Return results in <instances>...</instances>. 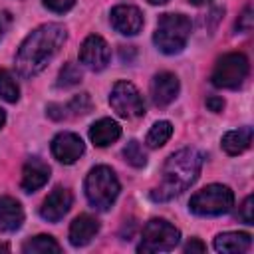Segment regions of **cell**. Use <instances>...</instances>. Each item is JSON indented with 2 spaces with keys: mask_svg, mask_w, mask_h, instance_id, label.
<instances>
[{
  "mask_svg": "<svg viewBox=\"0 0 254 254\" xmlns=\"http://www.w3.org/2000/svg\"><path fill=\"white\" fill-rule=\"evenodd\" d=\"M4 123H6V113H4V109L0 107V129L4 127Z\"/></svg>",
  "mask_w": 254,
  "mask_h": 254,
  "instance_id": "31",
  "label": "cell"
},
{
  "mask_svg": "<svg viewBox=\"0 0 254 254\" xmlns=\"http://www.w3.org/2000/svg\"><path fill=\"white\" fill-rule=\"evenodd\" d=\"M22 252L26 254H50V252H62V246L56 242V238H52L50 234H38L30 240L24 242Z\"/></svg>",
  "mask_w": 254,
  "mask_h": 254,
  "instance_id": "21",
  "label": "cell"
},
{
  "mask_svg": "<svg viewBox=\"0 0 254 254\" xmlns=\"http://www.w3.org/2000/svg\"><path fill=\"white\" fill-rule=\"evenodd\" d=\"M71 202H73V194L69 189L65 187H56L42 202L40 206V214L44 220L48 222H60L71 208Z\"/></svg>",
  "mask_w": 254,
  "mask_h": 254,
  "instance_id": "10",
  "label": "cell"
},
{
  "mask_svg": "<svg viewBox=\"0 0 254 254\" xmlns=\"http://www.w3.org/2000/svg\"><path fill=\"white\" fill-rule=\"evenodd\" d=\"M252 236L248 232H222L214 238V248L224 254H242L250 248Z\"/></svg>",
  "mask_w": 254,
  "mask_h": 254,
  "instance_id": "19",
  "label": "cell"
},
{
  "mask_svg": "<svg viewBox=\"0 0 254 254\" xmlns=\"http://www.w3.org/2000/svg\"><path fill=\"white\" fill-rule=\"evenodd\" d=\"M119 181L111 167L97 165L85 177V196L89 204L97 210H109L119 196Z\"/></svg>",
  "mask_w": 254,
  "mask_h": 254,
  "instance_id": "3",
  "label": "cell"
},
{
  "mask_svg": "<svg viewBox=\"0 0 254 254\" xmlns=\"http://www.w3.org/2000/svg\"><path fill=\"white\" fill-rule=\"evenodd\" d=\"M109 105L123 119H137L145 115V101L139 89L129 81H115L109 93Z\"/></svg>",
  "mask_w": 254,
  "mask_h": 254,
  "instance_id": "8",
  "label": "cell"
},
{
  "mask_svg": "<svg viewBox=\"0 0 254 254\" xmlns=\"http://www.w3.org/2000/svg\"><path fill=\"white\" fill-rule=\"evenodd\" d=\"M181 240V232L165 218H153L145 224L137 252H169Z\"/></svg>",
  "mask_w": 254,
  "mask_h": 254,
  "instance_id": "7",
  "label": "cell"
},
{
  "mask_svg": "<svg viewBox=\"0 0 254 254\" xmlns=\"http://www.w3.org/2000/svg\"><path fill=\"white\" fill-rule=\"evenodd\" d=\"M189 36H190V20L185 14L169 12V14H161L153 42L163 54L173 56V54L183 52Z\"/></svg>",
  "mask_w": 254,
  "mask_h": 254,
  "instance_id": "4",
  "label": "cell"
},
{
  "mask_svg": "<svg viewBox=\"0 0 254 254\" xmlns=\"http://www.w3.org/2000/svg\"><path fill=\"white\" fill-rule=\"evenodd\" d=\"M248 58L240 52H230L224 54L222 58H218V62L214 64V69L210 73L212 85L220 87V89H238L244 79L248 77Z\"/></svg>",
  "mask_w": 254,
  "mask_h": 254,
  "instance_id": "6",
  "label": "cell"
},
{
  "mask_svg": "<svg viewBox=\"0 0 254 254\" xmlns=\"http://www.w3.org/2000/svg\"><path fill=\"white\" fill-rule=\"evenodd\" d=\"M204 250H206V244L200 242L198 238H190V240L185 244V252H187V254H194V252L200 254V252H204Z\"/></svg>",
  "mask_w": 254,
  "mask_h": 254,
  "instance_id": "29",
  "label": "cell"
},
{
  "mask_svg": "<svg viewBox=\"0 0 254 254\" xmlns=\"http://www.w3.org/2000/svg\"><path fill=\"white\" fill-rule=\"evenodd\" d=\"M91 109V99L87 93H79V95H73L67 103H52L48 105V115L56 121H62V119H67L71 115H85L89 113Z\"/></svg>",
  "mask_w": 254,
  "mask_h": 254,
  "instance_id": "16",
  "label": "cell"
},
{
  "mask_svg": "<svg viewBox=\"0 0 254 254\" xmlns=\"http://www.w3.org/2000/svg\"><path fill=\"white\" fill-rule=\"evenodd\" d=\"M252 143V127H238L222 135V149L228 155H240L244 153Z\"/></svg>",
  "mask_w": 254,
  "mask_h": 254,
  "instance_id": "20",
  "label": "cell"
},
{
  "mask_svg": "<svg viewBox=\"0 0 254 254\" xmlns=\"http://www.w3.org/2000/svg\"><path fill=\"white\" fill-rule=\"evenodd\" d=\"M0 97L8 103H16L20 99V87L8 69H0Z\"/></svg>",
  "mask_w": 254,
  "mask_h": 254,
  "instance_id": "23",
  "label": "cell"
},
{
  "mask_svg": "<svg viewBox=\"0 0 254 254\" xmlns=\"http://www.w3.org/2000/svg\"><path fill=\"white\" fill-rule=\"evenodd\" d=\"M149 4H155V6H163V4H167L169 0H147Z\"/></svg>",
  "mask_w": 254,
  "mask_h": 254,
  "instance_id": "32",
  "label": "cell"
},
{
  "mask_svg": "<svg viewBox=\"0 0 254 254\" xmlns=\"http://www.w3.org/2000/svg\"><path fill=\"white\" fill-rule=\"evenodd\" d=\"M238 220H242L244 224H254V216H252V196L248 194L240 206V212H238Z\"/></svg>",
  "mask_w": 254,
  "mask_h": 254,
  "instance_id": "28",
  "label": "cell"
},
{
  "mask_svg": "<svg viewBox=\"0 0 254 254\" xmlns=\"http://www.w3.org/2000/svg\"><path fill=\"white\" fill-rule=\"evenodd\" d=\"M121 137V125L111 117H103L89 127V139L95 147H107Z\"/></svg>",
  "mask_w": 254,
  "mask_h": 254,
  "instance_id": "18",
  "label": "cell"
},
{
  "mask_svg": "<svg viewBox=\"0 0 254 254\" xmlns=\"http://www.w3.org/2000/svg\"><path fill=\"white\" fill-rule=\"evenodd\" d=\"M109 58H111L109 46L97 34L87 36L83 40V44L79 46V62L85 67H89L91 71H101L109 64Z\"/></svg>",
  "mask_w": 254,
  "mask_h": 254,
  "instance_id": "9",
  "label": "cell"
},
{
  "mask_svg": "<svg viewBox=\"0 0 254 254\" xmlns=\"http://www.w3.org/2000/svg\"><path fill=\"white\" fill-rule=\"evenodd\" d=\"M50 179V167L48 163H44L38 157H32L24 163L22 169V190L24 192H34L38 189H42Z\"/></svg>",
  "mask_w": 254,
  "mask_h": 254,
  "instance_id": "14",
  "label": "cell"
},
{
  "mask_svg": "<svg viewBox=\"0 0 254 254\" xmlns=\"http://www.w3.org/2000/svg\"><path fill=\"white\" fill-rule=\"evenodd\" d=\"M234 206V192L226 185H208L189 200V210L198 216H218Z\"/></svg>",
  "mask_w": 254,
  "mask_h": 254,
  "instance_id": "5",
  "label": "cell"
},
{
  "mask_svg": "<svg viewBox=\"0 0 254 254\" xmlns=\"http://www.w3.org/2000/svg\"><path fill=\"white\" fill-rule=\"evenodd\" d=\"M123 157L135 169H141V167L147 165V155H145V151H143V147H141L139 141H129L125 145V149H123Z\"/></svg>",
  "mask_w": 254,
  "mask_h": 254,
  "instance_id": "24",
  "label": "cell"
},
{
  "mask_svg": "<svg viewBox=\"0 0 254 254\" xmlns=\"http://www.w3.org/2000/svg\"><path fill=\"white\" fill-rule=\"evenodd\" d=\"M179 79L171 71H161L151 81V99L157 107L169 105L179 95Z\"/></svg>",
  "mask_w": 254,
  "mask_h": 254,
  "instance_id": "13",
  "label": "cell"
},
{
  "mask_svg": "<svg viewBox=\"0 0 254 254\" xmlns=\"http://www.w3.org/2000/svg\"><path fill=\"white\" fill-rule=\"evenodd\" d=\"M254 26V16H252V6H246L244 12L236 20V30L238 32H250Z\"/></svg>",
  "mask_w": 254,
  "mask_h": 254,
  "instance_id": "26",
  "label": "cell"
},
{
  "mask_svg": "<svg viewBox=\"0 0 254 254\" xmlns=\"http://www.w3.org/2000/svg\"><path fill=\"white\" fill-rule=\"evenodd\" d=\"M97 232H99V220L93 218L91 214H79L73 218L69 226V242L75 248L85 246L95 238Z\"/></svg>",
  "mask_w": 254,
  "mask_h": 254,
  "instance_id": "15",
  "label": "cell"
},
{
  "mask_svg": "<svg viewBox=\"0 0 254 254\" xmlns=\"http://www.w3.org/2000/svg\"><path fill=\"white\" fill-rule=\"evenodd\" d=\"M65 28L62 24L50 22L32 30L20 44L16 54V71L22 77H34L46 69L60 48L65 42Z\"/></svg>",
  "mask_w": 254,
  "mask_h": 254,
  "instance_id": "1",
  "label": "cell"
},
{
  "mask_svg": "<svg viewBox=\"0 0 254 254\" xmlns=\"http://www.w3.org/2000/svg\"><path fill=\"white\" fill-rule=\"evenodd\" d=\"M42 2H44V6L48 10H52L56 14H64L75 4V0H42Z\"/></svg>",
  "mask_w": 254,
  "mask_h": 254,
  "instance_id": "27",
  "label": "cell"
},
{
  "mask_svg": "<svg viewBox=\"0 0 254 254\" xmlns=\"http://www.w3.org/2000/svg\"><path fill=\"white\" fill-rule=\"evenodd\" d=\"M0 36H2V24H0Z\"/></svg>",
  "mask_w": 254,
  "mask_h": 254,
  "instance_id": "35",
  "label": "cell"
},
{
  "mask_svg": "<svg viewBox=\"0 0 254 254\" xmlns=\"http://www.w3.org/2000/svg\"><path fill=\"white\" fill-rule=\"evenodd\" d=\"M83 151H85V145L81 137L71 131H62L52 139V155L64 165L75 163L83 155Z\"/></svg>",
  "mask_w": 254,
  "mask_h": 254,
  "instance_id": "11",
  "label": "cell"
},
{
  "mask_svg": "<svg viewBox=\"0 0 254 254\" xmlns=\"http://www.w3.org/2000/svg\"><path fill=\"white\" fill-rule=\"evenodd\" d=\"M24 224V208L12 196H0V230L16 232Z\"/></svg>",
  "mask_w": 254,
  "mask_h": 254,
  "instance_id": "17",
  "label": "cell"
},
{
  "mask_svg": "<svg viewBox=\"0 0 254 254\" xmlns=\"http://www.w3.org/2000/svg\"><path fill=\"white\" fill-rule=\"evenodd\" d=\"M79 81H81V69L77 67V64L73 62L64 64L58 75V87H71V85H77Z\"/></svg>",
  "mask_w": 254,
  "mask_h": 254,
  "instance_id": "25",
  "label": "cell"
},
{
  "mask_svg": "<svg viewBox=\"0 0 254 254\" xmlns=\"http://www.w3.org/2000/svg\"><path fill=\"white\" fill-rule=\"evenodd\" d=\"M206 107L212 111V113H220L224 109V99L218 97V95H210L206 97Z\"/></svg>",
  "mask_w": 254,
  "mask_h": 254,
  "instance_id": "30",
  "label": "cell"
},
{
  "mask_svg": "<svg viewBox=\"0 0 254 254\" xmlns=\"http://www.w3.org/2000/svg\"><path fill=\"white\" fill-rule=\"evenodd\" d=\"M171 135H173V125H171V121H157V123L149 129L145 143H147V147H151V149H159V147H163V145L171 139Z\"/></svg>",
  "mask_w": 254,
  "mask_h": 254,
  "instance_id": "22",
  "label": "cell"
},
{
  "mask_svg": "<svg viewBox=\"0 0 254 254\" xmlns=\"http://www.w3.org/2000/svg\"><path fill=\"white\" fill-rule=\"evenodd\" d=\"M109 20H111V26L123 36H135L143 28V14L137 6H131V4L115 6L109 14Z\"/></svg>",
  "mask_w": 254,
  "mask_h": 254,
  "instance_id": "12",
  "label": "cell"
},
{
  "mask_svg": "<svg viewBox=\"0 0 254 254\" xmlns=\"http://www.w3.org/2000/svg\"><path fill=\"white\" fill-rule=\"evenodd\" d=\"M8 250H10V246H8V244H2V242H0V252H8Z\"/></svg>",
  "mask_w": 254,
  "mask_h": 254,
  "instance_id": "33",
  "label": "cell"
},
{
  "mask_svg": "<svg viewBox=\"0 0 254 254\" xmlns=\"http://www.w3.org/2000/svg\"><path fill=\"white\" fill-rule=\"evenodd\" d=\"M189 2H190V4H196V6H198V4H206L208 0H189Z\"/></svg>",
  "mask_w": 254,
  "mask_h": 254,
  "instance_id": "34",
  "label": "cell"
},
{
  "mask_svg": "<svg viewBox=\"0 0 254 254\" xmlns=\"http://www.w3.org/2000/svg\"><path fill=\"white\" fill-rule=\"evenodd\" d=\"M202 159V153L192 147L169 155L161 171V183L151 190V198L155 202H167L185 192L198 179Z\"/></svg>",
  "mask_w": 254,
  "mask_h": 254,
  "instance_id": "2",
  "label": "cell"
}]
</instances>
